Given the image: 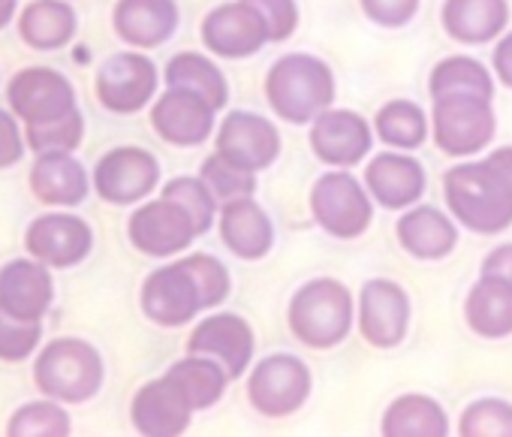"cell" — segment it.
I'll list each match as a JSON object with an SVG mask.
<instances>
[{"instance_id":"ffe728a7","label":"cell","mask_w":512,"mask_h":437,"mask_svg":"<svg viewBox=\"0 0 512 437\" xmlns=\"http://www.w3.org/2000/svg\"><path fill=\"white\" fill-rule=\"evenodd\" d=\"M187 353L217 359L229 377H241L253 356V332L238 314H211L187 338Z\"/></svg>"},{"instance_id":"cb8c5ba5","label":"cell","mask_w":512,"mask_h":437,"mask_svg":"<svg viewBox=\"0 0 512 437\" xmlns=\"http://www.w3.org/2000/svg\"><path fill=\"white\" fill-rule=\"evenodd\" d=\"M31 190L46 205L73 208L88 196V172L70 151H46L31 169Z\"/></svg>"},{"instance_id":"9a60e30c","label":"cell","mask_w":512,"mask_h":437,"mask_svg":"<svg viewBox=\"0 0 512 437\" xmlns=\"http://www.w3.org/2000/svg\"><path fill=\"white\" fill-rule=\"evenodd\" d=\"M278 151H281V136L269 118L253 112H229L223 118L217 133V154H223L226 160L250 172H260L275 163Z\"/></svg>"},{"instance_id":"ba28073f","label":"cell","mask_w":512,"mask_h":437,"mask_svg":"<svg viewBox=\"0 0 512 437\" xmlns=\"http://www.w3.org/2000/svg\"><path fill=\"white\" fill-rule=\"evenodd\" d=\"M127 230H130V242L136 251L148 257H160V260L181 254L199 236L193 217L175 199H166V196L136 208Z\"/></svg>"},{"instance_id":"f546056e","label":"cell","mask_w":512,"mask_h":437,"mask_svg":"<svg viewBox=\"0 0 512 437\" xmlns=\"http://www.w3.org/2000/svg\"><path fill=\"white\" fill-rule=\"evenodd\" d=\"M446 431V413L428 395H401L383 416L386 437H443Z\"/></svg>"},{"instance_id":"e0dca14e","label":"cell","mask_w":512,"mask_h":437,"mask_svg":"<svg viewBox=\"0 0 512 437\" xmlns=\"http://www.w3.org/2000/svg\"><path fill=\"white\" fill-rule=\"evenodd\" d=\"M193 404L181 386L166 374L145 383L133 398V425L145 437H175L190 428Z\"/></svg>"},{"instance_id":"74e56055","label":"cell","mask_w":512,"mask_h":437,"mask_svg":"<svg viewBox=\"0 0 512 437\" xmlns=\"http://www.w3.org/2000/svg\"><path fill=\"white\" fill-rule=\"evenodd\" d=\"M163 196H166V199H175V202L193 217V224H196L199 236L211 230L217 196L211 193V187H208L202 178H190V175L172 178V181L163 187Z\"/></svg>"},{"instance_id":"5b68a950","label":"cell","mask_w":512,"mask_h":437,"mask_svg":"<svg viewBox=\"0 0 512 437\" xmlns=\"http://www.w3.org/2000/svg\"><path fill=\"white\" fill-rule=\"evenodd\" d=\"M317 224L335 239H356L371 224V199L350 172H326L311 190Z\"/></svg>"},{"instance_id":"277c9868","label":"cell","mask_w":512,"mask_h":437,"mask_svg":"<svg viewBox=\"0 0 512 437\" xmlns=\"http://www.w3.org/2000/svg\"><path fill=\"white\" fill-rule=\"evenodd\" d=\"M353 323V299L344 284L320 278L305 284L290 302V329L308 347L326 350L347 338Z\"/></svg>"},{"instance_id":"8fae6325","label":"cell","mask_w":512,"mask_h":437,"mask_svg":"<svg viewBox=\"0 0 512 437\" xmlns=\"http://www.w3.org/2000/svg\"><path fill=\"white\" fill-rule=\"evenodd\" d=\"M25 248L34 260L52 266V269H70L79 266L91 248H94V233L91 227L76 214H43L28 227Z\"/></svg>"},{"instance_id":"9c48e42d","label":"cell","mask_w":512,"mask_h":437,"mask_svg":"<svg viewBox=\"0 0 512 437\" xmlns=\"http://www.w3.org/2000/svg\"><path fill=\"white\" fill-rule=\"evenodd\" d=\"M142 311L157 326H184L205 311V296L184 260L160 266L142 284Z\"/></svg>"},{"instance_id":"4316f807","label":"cell","mask_w":512,"mask_h":437,"mask_svg":"<svg viewBox=\"0 0 512 437\" xmlns=\"http://www.w3.org/2000/svg\"><path fill=\"white\" fill-rule=\"evenodd\" d=\"M509 19L506 0H446L443 28L458 43H491Z\"/></svg>"},{"instance_id":"2e32d148","label":"cell","mask_w":512,"mask_h":437,"mask_svg":"<svg viewBox=\"0 0 512 437\" xmlns=\"http://www.w3.org/2000/svg\"><path fill=\"white\" fill-rule=\"evenodd\" d=\"M410 326V299L392 281H368L359 302L362 338L374 347H395L404 341Z\"/></svg>"},{"instance_id":"7a4b0ae2","label":"cell","mask_w":512,"mask_h":437,"mask_svg":"<svg viewBox=\"0 0 512 437\" xmlns=\"http://www.w3.org/2000/svg\"><path fill=\"white\" fill-rule=\"evenodd\" d=\"M266 97L275 115L290 124H308L329 109L335 97L332 70L311 55L281 58L266 79Z\"/></svg>"},{"instance_id":"7402d4cb","label":"cell","mask_w":512,"mask_h":437,"mask_svg":"<svg viewBox=\"0 0 512 437\" xmlns=\"http://www.w3.org/2000/svg\"><path fill=\"white\" fill-rule=\"evenodd\" d=\"M112 25L124 43L136 49H154L175 34L178 7L175 0H118Z\"/></svg>"},{"instance_id":"e575fe53","label":"cell","mask_w":512,"mask_h":437,"mask_svg":"<svg viewBox=\"0 0 512 437\" xmlns=\"http://www.w3.org/2000/svg\"><path fill=\"white\" fill-rule=\"evenodd\" d=\"M10 437H67L70 434V416L61 404L52 401H34L13 413Z\"/></svg>"},{"instance_id":"4dcf8cb0","label":"cell","mask_w":512,"mask_h":437,"mask_svg":"<svg viewBox=\"0 0 512 437\" xmlns=\"http://www.w3.org/2000/svg\"><path fill=\"white\" fill-rule=\"evenodd\" d=\"M166 374L181 386V392L187 395L193 410H205L214 401H220V395L226 392V380H229V371L217 359L196 356V353L175 362Z\"/></svg>"},{"instance_id":"8d00e7d4","label":"cell","mask_w":512,"mask_h":437,"mask_svg":"<svg viewBox=\"0 0 512 437\" xmlns=\"http://www.w3.org/2000/svg\"><path fill=\"white\" fill-rule=\"evenodd\" d=\"M202 181L211 187V193L217 196V202H232V199H241V196H250L256 190V178L250 169L226 160L223 154H211L205 163H202Z\"/></svg>"},{"instance_id":"ab89813d","label":"cell","mask_w":512,"mask_h":437,"mask_svg":"<svg viewBox=\"0 0 512 437\" xmlns=\"http://www.w3.org/2000/svg\"><path fill=\"white\" fill-rule=\"evenodd\" d=\"M43 335V320H22L0 308V359L4 362H25L34 356Z\"/></svg>"},{"instance_id":"f6af8a7d","label":"cell","mask_w":512,"mask_h":437,"mask_svg":"<svg viewBox=\"0 0 512 437\" xmlns=\"http://www.w3.org/2000/svg\"><path fill=\"white\" fill-rule=\"evenodd\" d=\"M482 275H491V278H503L512 284V245H500L494 248L485 263H482Z\"/></svg>"},{"instance_id":"7dc6e473","label":"cell","mask_w":512,"mask_h":437,"mask_svg":"<svg viewBox=\"0 0 512 437\" xmlns=\"http://www.w3.org/2000/svg\"><path fill=\"white\" fill-rule=\"evenodd\" d=\"M16 16V0H0V31H4Z\"/></svg>"},{"instance_id":"ee69618b","label":"cell","mask_w":512,"mask_h":437,"mask_svg":"<svg viewBox=\"0 0 512 437\" xmlns=\"http://www.w3.org/2000/svg\"><path fill=\"white\" fill-rule=\"evenodd\" d=\"M25 154V136L16 124L13 115L0 109V169H10L22 160Z\"/></svg>"},{"instance_id":"44dd1931","label":"cell","mask_w":512,"mask_h":437,"mask_svg":"<svg viewBox=\"0 0 512 437\" xmlns=\"http://www.w3.org/2000/svg\"><path fill=\"white\" fill-rule=\"evenodd\" d=\"M55 287L49 266L40 260H13L0 269V308L22 320H43Z\"/></svg>"},{"instance_id":"6da1fadb","label":"cell","mask_w":512,"mask_h":437,"mask_svg":"<svg viewBox=\"0 0 512 437\" xmlns=\"http://www.w3.org/2000/svg\"><path fill=\"white\" fill-rule=\"evenodd\" d=\"M443 190L461 227L482 236L506 230L512 224V148H497L482 163L452 166Z\"/></svg>"},{"instance_id":"ac0fdd59","label":"cell","mask_w":512,"mask_h":437,"mask_svg":"<svg viewBox=\"0 0 512 437\" xmlns=\"http://www.w3.org/2000/svg\"><path fill=\"white\" fill-rule=\"evenodd\" d=\"M214 106L208 100H202L193 91L184 88H169L151 109V124L154 130L181 148L199 145L211 136L214 130Z\"/></svg>"},{"instance_id":"60d3db41","label":"cell","mask_w":512,"mask_h":437,"mask_svg":"<svg viewBox=\"0 0 512 437\" xmlns=\"http://www.w3.org/2000/svg\"><path fill=\"white\" fill-rule=\"evenodd\" d=\"M187 269L193 272L202 296H205V308H217L226 296H229V272L220 260L208 257V254H193L184 257Z\"/></svg>"},{"instance_id":"7c38bea8","label":"cell","mask_w":512,"mask_h":437,"mask_svg":"<svg viewBox=\"0 0 512 437\" xmlns=\"http://www.w3.org/2000/svg\"><path fill=\"white\" fill-rule=\"evenodd\" d=\"M160 181V163L145 148H115L94 169V190L112 205L145 199Z\"/></svg>"},{"instance_id":"836d02e7","label":"cell","mask_w":512,"mask_h":437,"mask_svg":"<svg viewBox=\"0 0 512 437\" xmlns=\"http://www.w3.org/2000/svg\"><path fill=\"white\" fill-rule=\"evenodd\" d=\"M377 136L392 145V148H419L428 136V121L422 115V109L416 103L407 100H395L386 103L377 115Z\"/></svg>"},{"instance_id":"f35d334b","label":"cell","mask_w":512,"mask_h":437,"mask_svg":"<svg viewBox=\"0 0 512 437\" xmlns=\"http://www.w3.org/2000/svg\"><path fill=\"white\" fill-rule=\"evenodd\" d=\"M461 437H512V407L497 398H482L461 413Z\"/></svg>"},{"instance_id":"4fadbf2b","label":"cell","mask_w":512,"mask_h":437,"mask_svg":"<svg viewBox=\"0 0 512 437\" xmlns=\"http://www.w3.org/2000/svg\"><path fill=\"white\" fill-rule=\"evenodd\" d=\"M10 106L25 124H43L76 109L70 79L49 67H28L10 82Z\"/></svg>"},{"instance_id":"603a6c76","label":"cell","mask_w":512,"mask_h":437,"mask_svg":"<svg viewBox=\"0 0 512 437\" xmlns=\"http://www.w3.org/2000/svg\"><path fill=\"white\" fill-rule=\"evenodd\" d=\"M220 236L226 242V248L241 257V260H260L269 254L272 242H275V230L269 214L256 205L250 196L223 202L220 211Z\"/></svg>"},{"instance_id":"484cf974","label":"cell","mask_w":512,"mask_h":437,"mask_svg":"<svg viewBox=\"0 0 512 437\" xmlns=\"http://www.w3.org/2000/svg\"><path fill=\"white\" fill-rule=\"evenodd\" d=\"M398 242L416 260H443L458 245V230L443 211L431 205H416L413 211L401 214Z\"/></svg>"},{"instance_id":"8992f818","label":"cell","mask_w":512,"mask_h":437,"mask_svg":"<svg viewBox=\"0 0 512 437\" xmlns=\"http://www.w3.org/2000/svg\"><path fill=\"white\" fill-rule=\"evenodd\" d=\"M311 395V371L302 359L275 353L253 368L247 380V398L263 416L296 413Z\"/></svg>"},{"instance_id":"1f68e13d","label":"cell","mask_w":512,"mask_h":437,"mask_svg":"<svg viewBox=\"0 0 512 437\" xmlns=\"http://www.w3.org/2000/svg\"><path fill=\"white\" fill-rule=\"evenodd\" d=\"M166 85L169 88H184L199 94L202 100H208L217 112L226 106L229 91H226V79L223 73L202 55L196 52H181L169 61L166 67Z\"/></svg>"},{"instance_id":"52a82bcc","label":"cell","mask_w":512,"mask_h":437,"mask_svg":"<svg viewBox=\"0 0 512 437\" xmlns=\"http://www.w3.org/2000/svg\"><path fill=\"white\" fill-rule=\"evenodd\" d=\"M494 136L491 100L446 97L434 100V142L449 157H470Z\"/></svg>"},{"instance_id":"d590c367","label":"cell","mask_w":512,"mask_h":437,"mask_svg":"<svg viewBox=\"0 0 512 437\" xmlns=\"http://www.w3.org/2000/svg\"><path fill=\"white\" fill-rule=\"evenodd\" d=\"M82 133H85V118H82L79 109H73V112H67L61 118L43 121V124H28L25 139H28V148L37 151V154L76 151L79 142H82Z\"/></svg>"},{"instance_id":"30bf717a","label":"cell","mask_w":512,"mask_h":437,"mask_svg":"<svg viewBox=\"0 0 512 437\" xmlns=\"http://www.w3.org/2000/svg\"><path fill=\"white\" fill-rule=\"evenodd\" d=\"M157 91V70L139 52H118L97 70V97L115 115H133Z\"/></svg>"},{"instance_id":"83f0119b","label":"cell","mask_w":512,"mask_h":437,"mask_svg":"<svg viewBox=\"0 0 512 437\" xmlns=\"http://www.w3.org/2000/svg\"><path fill=\"white\" fill-rule=\"evenodd\" d=\"M464 317L470 329L482 338H503L512 332V284L503 278L482 275L479 284H473Z\"/></svg>"},{"instance_id":"d6a6232c","label":"cell","mask_w":512,"mask_h":437,"mask_svg":"<svg viewBox=\"0 0 512 437\" xmlns=\"http://www.w3.org/2000/svg\"><path fill=\"white\" fill-rule=\"evenodd\" d=\"M491 76L488 70L473 61V58H446L434 67L431 73V97L446 100V97H476V100H491Z\"/></svg>"},{"instance_id":"bcb514c9","label":"cell","mask_w":512,"mask_h":437,"mask_svg":"<svg viewBox=\"0 0 512 437\" xmlns=\"http://www.w3.org/2000/svg\"><path fill=\"white\" fill-rule=\"evenodd\" d=\"M494 70L506 88H512V34H506L494 49Z\"/></svg>"},{"instance_id":"5bb4252c","label":"cell","mask_w":512,"mask_h":437,"mask_svg":"<svg viewBox=\"0 0 512 437\" xmlns=\"http://www.w3.org/2000/svg\"><path fill=\"white\" fill-rule=\"evenodd\" d=\"M202 43L220 58H250L269 43V31L260 13L244 0H235L205 16Z\"/></svg>"},{"instance_id":"f1b7e54d","label":"cell","mask_w":512,"mask_h":437,"mask_svg":"<svg viewBox=\"0 0 512 437\" xmlns=\"http://www.w3.org/2000/svg\"><path fill=\"white\" fill-rule=\"evenodd\" d=\"M19 34L31 49H61L76 34V13L64 0H34L19 16Z\"/></svg>"},{"instance_id":"b9f144b4","label":"cell","mask_w":512,"mask_h":437,"mask_svg":"<svg viewBox=\"0 0 512 437\" xmlns=\"http://www.w3.org/2000/svg\"><path fill=\"white\" fill-rule=\"evenodd\" d=\"M250 4L260 19L266 22V31H269V43H281L287 40L296 25H299V10H296V0H244Z\"/></svg>"},{"instance_id":"d4e9b609","label":"cell","mask_w":512,"mask_h":437,"mask_svg":"<svg viewBox=\"0 0 512 437\" xmlns=\"http://www.w3.org/2000/svg\"><path fill=\"white\" fill-rule=\"evenodd\" d=\"M365 184L374 199L392 211L410 208L425 190V172L413 157L404 154H380L365 169Z\"/></svg>"},{"instance_id":"d6986e66","label":"cell","mask_w":512,"mask_h":437,"mask_svg":"<svg viewBox=\"0 0 512 437\" xmlns=\"http://www.w3.org/2000/svg\"><path fill=\"white\" fill-rule=\"evenodd\" d=\"M311 148L329 166H356L371 151V127L347 109H326L311 124Z\"/></svg>"},{"instance_id":"7bdbcfd3","label":"cell","mask_w":512,"mask_h":437,"mask_svg":"<svg viewBox=\"0 0 512 437\" xmlns=\"http://www.w3.org/2000/svg\"><path fill=\"white\" fill-rule=\"evenodd\" d=\"M362 10L383 28H401L416 16L419 0H362Z\"/></svg>"},{"instance_id":"3957f363","label":"cell","mask_w":512,"mask_h":437,"mask_svg":"<svg viewBox=\"0 0 512 437\" xmlns=\"http://www.w3.org/2000/svg\"><path fill=\"white\" fill-rule=\"evenodd\" d=\"M34 380L43 395L61 404H82L103 386V359L82 338H58L37 356Z\"/></svg>"}]
</instances>
